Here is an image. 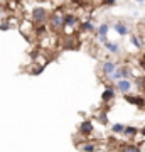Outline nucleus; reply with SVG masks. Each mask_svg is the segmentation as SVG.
Segmentation results:
<instances>
[{
  "instance_id": "obj_1",
  "label": "nucleus",
  "mask_w": 145,
  "mask_h": 152,
  "mask_svg": "<svg viewBox=\"0 0 145 152\" xmlns=\"http://www.w3.org/2000/svg\"><path fill=\"white\" fill-rule=\"evenodd\" d=\"M32 19L36 22H44L47 19V10L42 9V7H37V9H34L32 10Z\"/></svg>"
},
{
  "instance_id": "obj_2",
  "label": "nucleus",
  "mask_w": 145,
  "mask_h": 152,
  "mask_svg": "<svg viewBox=\"0 0 145 152\" xmlns=\"http://www.w3.org/2000/svg\"><path fill=\"white\" fill-rule=\"evenodd\" d=\"M51 26H52V29H61L64 26V15H61L59 12H56L52 15V19H51Z\"/></svg>"
},
{
  "instance_id": "obj_3",
  "label": "nucleus",
  "mask_w": 145,
  "mask_h": 152,
  "mask_svg": "<svg viewBox=\"0 0 145 152\" xmlns=\"http://www.w3.org/2000/svg\"><path fill=\"white\" fill-rule=\"evenodd\" d=\"M130 88H132V83L125 78H120L118 83H117V90H120V93H128Z\"/></svg>"
},
{
  "instance_id": "obj_4",
  "label": "nucleus",
  "mask_w": 145,
  "mask_h": 152,
  "mask_svg": "<svg viewBox=\"0 0 145 152\" xmlns=\"http://www.w3.org/2000/svg\"><path fill=\"white\" fill-rule=\"evenodd\" d=\"M125 95H127V93H125ZM125 100H127V102H130V103L137 105V107H144V105H145V100L142 96H132V95H127V96H125Z\"/></svg>"
},
{
  "instance_id": "obj_5",
  "label": "nucleus",
  "mask_w": 145,
  "mask_h": 152,
  "mask_svg": "<svg viewBox=\"0 0 145 152\" xmlns=\"http://www.w3.org/2000/svg\"><path fill=\"white\" fill-rule=\"evenodd\" d=\"M79 132L83 134V135L91 134V132H93V124H91V122H88V120H86V122H83V124L79 125Z\"/></svg>"
},
{
  "instance_id": "obj_6",
  "label": "nucleus",
  "mask_w": 145,
  "mask_h": 152,
  "mask_svg": "<svg viewBox=\"0 0 145 152\" xmlns=\"http://www.w3.org/2000/svg\"><path fill=\"white\" fill-rule=\"evenodd\" d=\"M115 31H117L120 36H127V34H128V27L125 26L123 22H117V24H115Z\"/></svg>"
},
{
  "instance_id": "obj_7",
  "label": "nucleus",
  "mask_w": 145,
  "mask_h": 152,
  "mask_svg": "<svg viewBox=\"0 0 145 152\" xmlns=\"http://www.w3.org/2000/svg\"><path fill=\"white\" fill-rule=\"evenodd\" d=\"M113 71H115V63L113 61H105L103 63V73L105 75H111Z\"/></svg>"
},
{
  "instance_id": "obj_8",
  "label": "nucleus",
  "mask_w": 145,
  "mask_h": 152,
  "mask_svg": "<svg viewBox=\"0 0 145 152\" xmlns=\"http://www.w3.org/2000/svg\"><path fill=\"white\" fill-rule=\"evenodd\" d=\"M105 48H106L110 53H113V54H117V53H120V51H122L118 44H117V42H110V41H106V42H105Z\"/></svg>"
},
{
  "instance_id": "obj_9",
  "label": "nucleus",
  "mask_w": 145,
  "mask_h": 152,
  "mask_svg": "<svg viewBox=\"0 0 145 152\" xmlns=\"http://www.w3.org/2000/svg\"><path fill=\"white\" fill-rule=\"evenodd\" d=\"M76 17L73 15V14H68V15H64V27H73V26H76Z\"/></svg>"
},
{
  "instance_id": "obj_10",
  "label": "nucleus",
  "mask_w": 145,
  "mask_h": 152,
  "mask_svg": "<svg viewBox=\"0 0 145 152\" xmlns=\"http://www.w3.org/2000/svg\"><path fill=\"white\" fill-rule=\"evenodd\" d=\"M113 95H115L113 88H111V86H108V88H106V91L101 95V100H103V102H110V100L113 98Z\"/></svg>"
},
{
  "instance_id": "obj_11",
  "label": "nucleus",
  "mask_w": 145,
  "mask_h": 152,
  "mask_svg": "<svg viewBox=\"0 0 145 152\" xmlns=\"http://www.w3.org/2000/svg\"><path fill=\"white\" fill-rule=\"evenodd\" d=\"M120 78H123V73H122V69H115L110 75V80H115V81H118Z\"/></svg>"
},
{
  "instance_id": "obj_12",
  "label": "nucleus",
  "mask_w": 145,
  "mask_h": 152,
  "mask_svg": "<svg viewBox=\"0 0 145 152\" xmlns=\"http://www.w3.org/2000/svg\"><path fill=\"white\" fill-rule=\"evenodd\" d=\"M111 130L115 132V134H123V130H125V125H122V124H115L111 127Z\"/></svg>"
},
{
  "instance_id": "obj_13",
  "label": "nucleus",
  "mask_w": 145,
  "mask_h": 152,
  "mask_svg": "<svg viewBox=\"0 0 145 152\" xmlns=\"http://www.w3.org/2000/svg\"><path fill=\"white\" fill-rule=\"evenodd\" d=\"M123 134H125V135H128V137H132V135L137 134V129H135V127H125Z\"/></svg>"
},
{
  "instance_id": "obj_14",
  "label": "nucleus",
  "mask_w": 145,
  "mask_h": 152,
  "mask_svg": "<svg viewBox=\"0 0 145 152\" xmlns=\"http://www.w3.org/2000/svg\"><path fill=\"white\" fill-rule=\"evenodd\" d=\"M110 27H108V24H101L100 27H98V34H108Z\"/></svg>"
},
{
  "instance_id": "obj_15",
  "label": "nucleus",
  "mask_w": 145,
  "mask_h": 152,
  "mask_svg": "<svg viewBox=\"0 0 145 152\" xmlns=\"http://www.w3.org/2000/svg\"><path fill=\"white\" fill-rule=\"evenodd\" d=\"M130 42L133 44L135 48H142V44H140V41H138V37H137V36H130Z\"/></svg>"
},
{
  "instance_id": "obj_16",
  "label": "nucleus",
  "mask_w": 145,
  "mask_h": 152,
  "mask_svg": "<svg viewBox=\"0 0 145 152\" xmlns=\"http://www.w3.org/2000/svg\"><path fill=\"white\" fill-rule=\"evenodd\" d=\"M83 29H85V31H95V24H91V22L88 20V22H85V24H83Z\"/></svg>"
},
{
  "instance_id": "obj_17",
  "label": "nucleus",
  "mask_w": 145,
  "mask_h": 152,
  "mask_svg": "<svg viewBox=\"0 0 145 152\" xmlns=\"http://www.w3.org/2000/svg\"><path fill=\"white\" fill-rule=\"evenodd\" d=\"M81 149H83V151H95V149H96V145H95V144H91V142H88L86 145H81Z\"/></svg>"
},
{
  "instance_id": "obj_18",
  "label": "nucleus",
  "mask_w": 145,
  "mask_h": 152,
  "mask_svg": "<svg viewBox=\"0 0 145 152\" xmlns=\"http://www.w3.org/2000/svg\"><path fill=\"white\" fill-rule=\"evenodd\" d=\"M120 69L123 73V78H130V76H132V69H130V68H120Z\"/></svg>"
},
{
  "instance_id": "obj_19",
  "label": "nucleus",
  "mask_w": 145,
  "mask_h": 152,
  "mask_svg": "<svg viewBox=\"0 0 145 152\" xmlns=\"http://www.w3.org/2000/svg\"><path fill=\"white\" fill-rule=\"evenodd\" d=\"M9 29H10V24L9 22H2L0 24V31H9Z\"/></svg>"
},
{
  "instance_id": "obj_20",
  "label": "nucleus",
  "mask_w": 145,
  "mask_h": 152,
  "mask_svg": "<svg viewBox=\"0 0 145 152\" xmlns=\"http://www.w3.org/2000/svg\"><path fill=\"white\" fill-rule=\"evenodd\" d=\"M98 41H100L101 44H105V42L108 41V39H106V34H98Z\"/></svg>"
},
{
  "instance_id": "obj_21",
  "label": "nucleus",
  "mask_w": 145,
  "mask_h": 152,
  "mask_svg": "<svg viewBox=\"0 0 145 152\" xmlns=\"http://www.w3.org/2000/svg\"><path fill=\"white\" fill-rule=\"evenodd\" d=\"M98 118L101 120L103 124H106V122H108V117H106V115H105V113H100V115H98Z\"/></svg>"
},
{
  "instance_id": "obj_22",
  "label": "nucleus",
  "mask_w": 145,
  "mask_h": 152,
  "mask_svg": "<svg viewBox=\"0 0 145 152\" xmlns=\"http://www.w3.org/2000/svg\"><path fill=\"white\" fill-rule=\"evenodd\" d=\"M123 151H138V147H133V145H127V147H122Z\"/></svg>"
},
{
  "instance_id": "obj_23",
  "label": "nucleus",
  "mask_w": 145,
  "mask_h": 152,
  "mask_svg": "<svg viewBox=\"0 0 145 152\" xmlns=\"http://www.w3.org/2000/svg\"><path fill=\"white\" fill-rule=\"evenodd\" d=\"M42 69H44V66H41V68H36V69H34V75H41V73H42Z\"/></svg>"
},
{
  "instance_id": "obj_24",
  "label": "nucleus",
  "mask_w": 145,
  "mask_h": 152,
  "mask_svg": "<svg viewBox=\"0 0 145 152\" xmlns=\"http://www.w3.org/2000/svg\"><path fill=\"white\" fill-rule=\"evenodd\" d=\"M115 2H117V0H105V4H106V5H113Z\"/></svg>"
},
{
  "instance_id": "obj_25",
  "label": "nucleus",
  "mask_w": 145,
  "mask_h": 152,
  "mask_svg": "<svg viewBox=\"0 0 145 152\" xmlns=\"http://www.w3.org/2000/svg\"><path fill=\"white\" fill-rule=\"evenodd\" d=\"M76 4H83V2H85V0H74Z\"/></svg>"
},
{
  "instance_id": "obj_26",
  "label": "nucleus",
  "mask_w": 145,
  "mask_h": 152,
  "mask_svg": "<svg viewBox=\"0 0 145 152\" xmlns=\"http://www.w3.org/2000/svg\"><path fill=\"white\" fill-rule=\"evenodd\" d=\"M142 134H144V135H145V127H144V129H142Z\"/></svg>"
},
{
  "instance_id": "obj_27",
  "label": "nucleus",
  "mask_w": 145,
  "mask_h": 152,
  "mask_svg": "<svg viewBox=\"0 0 145 152\" xmlns=\"http://www.w3.org/2000/svg\"><path fill=\"white\" fill-rule=\"evenodd\" d=\"M137 2H145V0H137Z\"/></svg>"
},
{
  "instance_id": "obj_28",
  "label": "nucleus",
  "mask_w": 145,
  "mask_h": 152,
  "mask_svg": "<svg viewBox=\"0 0 145 152\" xmlns=\"http://www.w3.org/2000/svg\"><path fill=\"white\" fill-rule=\"evenodd\" d=\"M0 17H2V9H0Z\"/></svg>"
},
{
  "instance_id": "obj_29",
  "label": "nucleus",
  "mask_w": 145,
  "mask_h": 152,
  "mask_svg": "<svg viewBox=\"0 0 145 152\" xmlns=\"http://www.w3.org/2000/svg\"><path fill=\"white\" fill-rule=\"evenodd\" d=\"M144 61H145V56H144Z\"/></svg>"
}]
</instances>
